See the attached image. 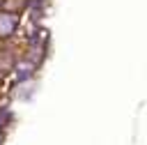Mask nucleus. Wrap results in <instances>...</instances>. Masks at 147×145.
Instances as JSON below:
<instances>
[{
	"label": "nucleus",
	"mask_w": 147,
	"mask_h": 145,
	"mask_svg": "<svg viewBox=\"0 0 147 145\" xmlns=\"http://www.w3.org/2000/svg\"><path fill=\"white\" fill-rule=\"evenodd\" d=\"M14 28H16V16L14 14H0V35L7 37L14 32Z\"/></svg>",
	"instance_id": "obj_1"
}]
</instances>
